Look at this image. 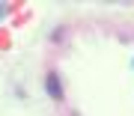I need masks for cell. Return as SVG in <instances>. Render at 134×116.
<instances>
[{
  "mask_svg": "<svg viewBox=\"0 0 134 116\" xmlns=\"http://www.w3.org/2000/svg\"><path fill=\"white\" fill-rule=\"evenodd\" d=\"M3 15H6V6H0V18H3Z\"/></svg>",
  "mask_w": 134,
  "mask_h": 116,
  "instance_id": "obj_2",
  "label": "cell"
},
{
  "mask_svg": "<svg viewBox=\"0 0 134 116\" xmlns=\"http://www.w3.org/2000/svg\"><path fill=\"white\" fill-rule=\"evenodd\" d=\"M45 89H48V95L51 98H63V86H60V77H57V72H48V77H45Z\"/></svg>",
  "mask_w": 134,
  "mask_h": 116,
  "instance_id": "obj_1",
  "label": "cell"
}]
</instances>
